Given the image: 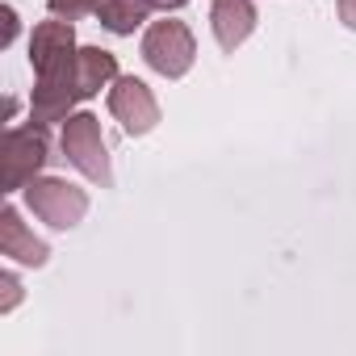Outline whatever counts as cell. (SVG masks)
<instances>
[{"label":"cell","mask_w":356,"mask_h":356,"mask_svg":"<svg viewBox=\"0 0 356 356\" xmlns=\"http://www.w3.org/2000/svg\"><path fill=\"white\" fill-rule=\"evenodd\" d=\"M339 22L348 30H356V0H339Z\"/></svg>","instance_id":"13"},{"label":"cell","mask_w":356,"mask_h":356,"mask_svg":"<svg viewBox=\"0 0 356 356\" xmlns=\"http://www.w3.org/2000/svg\"><path fill=\"white\" fill-rule=\"evenodd\" d=\"M147 13H151V0H101V9H97L109 34H134L147 22Z\"/></svg>","instance_id":"10"},{"label":"cell","mask_w":356,"mask_h":356,"mask_svg":"<svg viewBox=\"0 0 356 356\" xmlns=\"http://www.w3.org/2000/svg\"><path fill=\"white\" fill-rule=\"evenodd\" d=\"M76 30L72 22H42L34 26V38H30V63L38 72V80H51V84H76ZM80 92V88H76Z\"/></svg>","instance_id":"1"},{"label":"cell","mask_w":356,"mask_h":356,"mask_svg":"<svg viewBox=\"0 0 356 356\" xmlns=\"http://www.w3.org/2000/svg\"><path fill=\"white\" fill-rule=\"evenodd\" d=\"M47 9L63 22H76V17H88L101 9V0H47Z\"/></svg>","instance_id":"11"},{"label":"cell","mask_w":356,"mask_h":356,"mask_svg":"<svg viewBox=\"0 0 356 356\" xmlns=\"http://www.w3.org/2000/svg\"><path fill=\"white\" fill-rule=\"evenodd\" d=\"M0 256H9V260H17V264H30V268H42L47 256H51L47 243L26 231V222H22V214H17L13 206L0 210Z\"/></svg>","instance_id":"7"},{"label":"cell","mask_w":356,"mask_h":356,"mask_svg":"<svg viewBox=\"0 0 356 356\" xmlns=\"http://www.w3.org/2000/svg\"><path fill=\"white\" fill-rule=\"evenodd\" d=\"M47 163V134L42 126H22L0 138V185L5 193L26 189Z\"/></svg>","instance_id":"3"},{"label":"cell","mask_w":356,"mask_h":356,"mask_svg":"<svg viewBox=\"0 0 356 356\" xmlns=\"http://www.w3.org/2000/svg\"><path fill=\"white\" fill-rule=\"evenodd\" d=\"M0 289H5V298H0V310H13L17 306V298H22V285H17V277L13 273H5V277H0Z\"/></svg>","instance_id":"12"},{"label":"cell","mask_w":356,"mask_h":356,"mask_svg":"<svg viewBox=\"0 0 356 356\" xmlns=\"http://www.w3.org/2000/svg\"><path fill=\"white\" fill-rule=\"evenodd\" d=\"M26 206L55 231H72L88 214V193L59 176H34L26 185Z\"/></svg>","instance_id":"2"},{"label":"cell","mask_w":356,"mask_h":356,"mask_svg":"<svg viewBox=\"0 0 356 356\" xmlns=\"http://www.w3.org/2000/svg\"><path fill=\"white\" fill-rule=\"evenodd\" d=\"M63 151L92 185H101V189L113 185V168H109L105 138H101V122L92 113H72L63 122Z\"/></svg>","instance_id":"4"},{"label":"cell","mask_w":356,"mask_h":356,"mask_svg":"<svg viewBox=\"0 0 356 356\" xmlns=\"http://www.w3.org/2000/svg\"><path fill=\"white\" fill-rule=\"evenodd\" d=\"M13 38H17V13H13V9L5 5V38H0V42H5V47H9Z\"/></svg>","instance_id":"14"},{"label":"cell","mask_w":356,"mask_h":356,"mask_svg":"<svg viewBox=\"0 0 356 356\" xmlns=\"http://www.w3.org/2000/svg\"><path fill=\"white\" fill-rule=\"evenodd\" d=\"M143 59H147L159 76L181 80V76L193 67V59H197V47H193L189 26H185V22H155V26L147 30V38H143Z\"/></svg>","instance_id":"5"},{"label":"cell","mask_w":356,"mask_h":356,"mask_svg":"<svg viewBox=\"0 0 356 356\" xmlns=\"http://www.w3.org/2000/svg\"><path fill=\"white\" fill-rule=\"evenodd\" d=\"M118 80V59L101 47H80L76 51V88H80V101L97 97L105 84Z\"/></svg>","instance_id":"9"},{"label":"cell","mask_w":356,"mask_h":356,"mask_svg":"<svg viewBox=\"0 0 356 356\" xmlns=\"http://www.w3.org/2000/svg\"><path fill=\"white\" fill-rule=\"evenodd\" d=\"M109 113L122 122L126 134H151L155 122H159V105L151 97V88L138 80V76H118L113 88H109Z\"/></svg>","instance_id":"6"},{"label":"cell","mask_w":356,"mask_h":356,"mask_svg":"<svg viewBox=\"0 0 356 356\" xmlns=\"http://www.w3.org/2000/svg\"><path fill=\"white\" fill-rule=\"evenodd\" d=\"M189 0H151V9H163V13H172V9H185Z\"/></svg>","instance_id":"15"},{"label":"cell","mask_w":356,"mask_h":356,"mask_svg":"<svg viewBox=\"0 0 356 356\" xmlns=\"http://www.w3.org/2000/svg\"><path fill=\"white\" fill-rule=\"evenodd\" d=\"M210 26L222 51H235L248 42V34L256 30V5L252 0H214L210 9Z\"/></svg>","instance_id":"8"}]
</instances>
